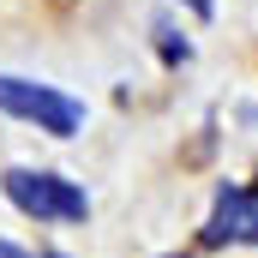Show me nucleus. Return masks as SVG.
<instances>
[{"label": "nucleus", "mask_w": 258, "mask_h": 258, "mask_svg": "<svg viewBox=\"0 0 258 258\" xmlns=\"http://www.w3.org/2000/svg\"><path fill=\"white\" fill-rule=\"evenodd\" d=\"M156 48H162V60H168V66H186V60H192V42H186V36H174V24H168V18H156Z\"/></svg>", "instance_id": "20e7f679"}, {"label": "nucleus", "mask_w": 258, "mask_h": 258, "mask_svg": "<svg viewBox=\"0 0 258 258\" xmlns=\"http://www.w3.org/2000/svg\"><path fill=\"white\" fill-rule=\"evenodd\" d=\"M204 246H258V192L246 186H216Z\"/></svg>", "instance_id": "7ed1b4c3"}, {"label": "nucleus", "mask_w": 258, "mask_h": 258, "mask_svg": "<svg viewBox=\"0 0 258 258\" xmlns=\"http://www.w3.org/2000/svg\"><path fill=\"white\" fill-rule=\"evenodd\" d=\"M0 258H24V252H18V246H6V240H0Z\"/></svg>", "instance_id": "423d86ee"}, {"label": "nucleus", "mask_w": 258, "mask_h": 258, "mask_svg": "<svg viewBox=\"0 0 258 258\" xmlns=\"http://www.w3.org/2000/svg\"><path fill=\"white\" fill-rule=\"evenodd\" d=\"M162 258H180V252H162Z\"/></svg>", "instance_id": "6e6552de"}, {"label": "nucleus", "mask_w": 258, "mask_h": 258, "mask_svg": "<svg viewBox=\"0 0 258 258\" xmlns=\"http://www.w3.org/2000/svg\"><path fill=\"white\" fill-rule=\"evenodd\" d=\"M0 114L30 120V126L48 132V138H72V132L84 126V102H72V96H66V90H54V84L12 78V72H0Z\"/></svg>", "instance_id": "f257e3e1"}, {"label": "nucleus", "mask_w": 258, "mask_h": 258, "mask_svg": "<svg viewBox=\"0 0 258 258\" xmlns=\"http://www.w3.org/2000/svg\"><path fill=\"white\" fill-rule=\"evenodd\" d=\"M180 6H186L192 18H210V0H180Z\"/></svg>", "instance_id": "39448f33"}, {"label": "nucleus", "mask_w": 258, "mask_h": 258, "mask_svg": "<svg viewBox=\"0 0 258 258\" xmlns=\"http://www.w3.org/2000/svg\"><path fill=\"white\" fill-rule=\"evenodd\" d=\"M6 198L24 210V216H36V222H84L90 216V198L78 180H66V174H48V168H6Z\"/></svg>", "instance_id": "f03ea898"}, {"label": "nucleus", "mask_w": 258, "mask_h": 258, "mask_svg": "<svg viewBox=\"0 0 258 258\" xmlns=\"http://www.w3.org/2000/svg\"><path fill=\"white\" fill-rule=\"evenodd\" d=\"M42 258H60V252H42Z\"/></svg>", "instance_id": "0eeeda50"}]
</instances>
